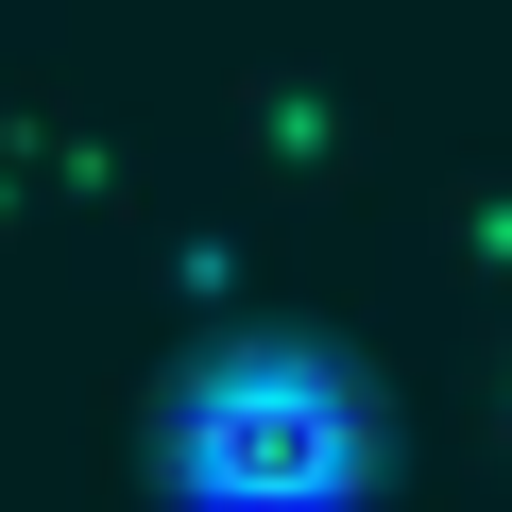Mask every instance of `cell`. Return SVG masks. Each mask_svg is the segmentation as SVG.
<instances>
[{"mask_svg": "<svg viewBox=\"0 0 512 512\" xmlns=\"http://www.w3.org/2000/svg\"><path fill=\"white\" fill-rule=\"evenodd\" d=\"M376 478V393L308 342H222L171 393V495L188 512H342Z\"/></svg>", "mask_w": 512, "mask_h": 512, "instance_id": "cell-1", "label": "cell"}]
</instances>
